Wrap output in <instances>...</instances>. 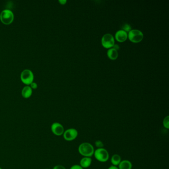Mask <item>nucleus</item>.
Listing matches in <instances>:
<instances>
[{
    "mask_svg": "<svg viewBox=\"0 0 169 169\" xmlns=\"http://www.w3.org/2000/svg\"><path fill=\"white\" fill-rule=\"evenodd\" d=\"M78 151L79 154L83 157H92L94 155V146L89 142H83L78 146Z\"/></svg>",
    "mask_w": 169,
    "mask_h": 169,
    "instance_id": "f257e3e1",
    "label": "nucleus"
},
{
    "mask_svg": "<svg viewBox=\"0 0 169 169\" xmlns=\"http://www.w3.org/2000/svg\"><path fill=\"white\" fill-rule=\"evenodd\" d=\"M95 159L101 163L107 162L109 159V153L104 148H97L94 151V155Z\"/></svg>",
    "mask_w": 169,
    "mask_h": 169,
    "instance_id": "f03ea898",
    "label": "nucleus"
},
{
    "mask_svg": "<svg viewBox=\"0 0 169 169\" xmlns=\"http://www.w3.org/2000/svg\"><path fill=\"white\" fill-rule=\"evenodd\" d=\"M14 14L11 10L5 9L0 14V20L5 25H9L14 21Z\"/></svg>",
    "mask_w": 169,
    "mask_h": 169,
    "instance_id": "7ed1b4c3",
    "label": "nucleus"
},
{
    "mask_svg": "<svg viewBox=\"0 0 169 169\" xmlns=\"http://www.w3.org/2000/svg\"><path fill=\"white\" fill-rule=\"evenodd\" d=\"M34 74L31 70L25 69L21 72L20 74V79L24 84L30 85L33 82Z\"/></svg>",
    "mask_w": 169,
    "mask_h": 169,
    "instance_id": "20e7f679",
    "label": "nucleus"
},
{
    "mask_svg": "<svg viewBox=\"0 0 169 169\" xmlns=\"http://www.w3.org/2000/svg\"><path fill=\"white\" fill-rule=\"evenodd\" d=\"M127 37L131 42L137 43L142 41L143 38V34L139 30H131L127 35Z\"/></svg>",
    "mask_w": 169,
    "mask_h": 169,
    "instance_id": "39448f33",
    "label": "nucleus"
},
{
    "mask_svg": "<svg viewBox=\"0 0 169 169\" xmlns=\"http://www.w3.org/2000/svg\"><path fill=\"white\" fill-rule=\"evenodd\" d=\"M78 132L75 128H70L64 131L63 136L65 140L72 141L78 137Z\"/></svg>",
    "mask_w": 169,
    "mask_h": 169,
    "instance_id": "423d86ee",
    "label": "nucleus"
},
{
    "mask_svg": "<svg viewBox=\"0 0 169 169\" xmlns=\"http://www.w3.org/2000/svg\"><path fill=\"white\" fill-rule=\"evenodd\" d=\"M102 46L107 49H110L115 45V39L111 34H106L103 36L101 40Z\"/></svg>",
    "mask_w": 169,
    "mask_h": 169,
    "instance_id": "0eeeda50",
    "label": "nucleus"
},
{
    "mask_svg": "<svg viewBox=\"0 0 169 169\" xmlns=\"http://www.w3.org/2000/svg\"><path fill=\"white\" fill-rule=\"evenodd\" d=\"M51 130L52 133L56 136H62L64 131V126L61 123L58 122L52 123L51 126Z\"/></svg>",
    "mask_w": 169,
    "mask_h": 169,
    "instance_id": "6e6552de",
    "label": "nucleus"
},
{
    "mask_svg": "<svg viewBox=\"0 0 169 169\" xmlns=\"http://www.w3.org/2000/svg\"><path fill=\"white\" fill-rule=\"evenodd\" d=\"M115 38L118 42H124L127 38V32L123 31L122 30H118L116 32V34H115Z\"/></svg>",
    "mask_w": 169,
    "mask_h": 169,
    "instance_id": "1a4fd4ad",
    "label": "nucleus"
},
{
    "mask_svg": "<svg viewBox=\"0 0 169 169\" xmlns=\"http://www.w3.org/2000/svg\"><path fill=\"white\" fill-rule=\"evenodd\" d=\"M92 159L91 157H83L80 160L79 165L83 169H86L90 167Z\"/></svg>",
    "mask_w": 169,
    "mask_h": 169,
    "instance_id": "9d476101",
    "label": "nucleus"
},
{
    "mask_svg": "<svg viewBox=\"0 0 169 169\" xmlns=\"http://www.w3.org/2000/svg\"><path fill=\"white\" fill-rule=\"evenodd\" d=\"M118 169H131L132 164L131 162L128 160H123L121 161L118 166Z\"/></svg>",
    "mask_w": 169,
    "mask_h": 169,
    "instance_id": "9b49d317",
    "label": "nucleus"
},
{
    "mask_svg": "<svg viewBox=\"0 0 169 169\" xmlns=\"http://www.w3.org/2000/svg\"><path fill=\"white\" fill-rule=\"evenodd\" d=\"M32 94V89L29 85L24 87L21 91V94L24 98H29L31 97Z\"/></svg>",
    "mask_w": 169,
    "mask_h": 169,
    "instance_id": "f8f14e48",
    "label": "nucleus"
},
{
    "mask_svg": "<svg viewBox=\"0 0 169 169\" xmlns=\"http://www.w3.org/2000/svg\"><path fill=\"white\" fill-rule=\"evenodd\" d=\"M121 161H122V158L121 156L117 154H113L111 158V162L112 165L117 166V167H118L119 164L121 163Z\"/></svg>",
    "mask_w": 169,
    "mask_h": 169,
    "instance_id": "ddd939ff",
    "label": "nucleus"
},
{
    "mask_svg": "<svg viewBox=\"0 0 169 169\" xmlns=\"http://www.w3.org/2000/svg\"><path fill=\"white\" fill-rule=\"evenodd\" d=\"M107 56L110 59L115 60L118 57V53L116 50L113 48H110L108 51Z\"/></svg>",
    "mask_w": 169,
    "mask_h": 169,
    "instance_id": "4468645a",
    "label": "nucleus"
},
{
    "mask_svg": "<svg viewBox=\"0 0 169 169\" xmlns=\"http://www.w3.org/2000/svg\"><path fill=\"white\" fill-rule=\"evenodd\" d=\"M163 125L164 126V127L167 129V130H169V116H167L164 118L163 121Z\"/></svg>",
    "mask_w": 169,
    "mask_h": 169,
    "instance_id": "2eb2a0df",
    "label": "nucleus"
},
{
    "mask_svg": "<svg viewBox=\"0 0 169 169\" xmlns=\"http://www.w3.org/2000/svg\"><path fill=\"white\" fill-rule=\"evenodd\" d=\"M95 145L97 148H104V143L102 141L99 140L96 141L95 142Z\"/></svg>",
    "mask_w": 169,
    "mask_h": 169,
    "instance_id": "dca6fc26",
    "label": "nucleus"
},
{
    "mask_svg": "<svg viewBox=\"0 0 169 169\" xmlns=\"http://www.w3.org/2000/svg\"><path fill=\"white\" fill-rule=\"evenodd\" d=\"M122 30L126 31V32H130L131 29V27L130 26V25L128 24H125L123 25L122 27Z\"/></svg>",
    "mask_w": 169,
    "mask_h": 169,
    "instance_id": "f3484780",
    "label": "nucleus"
},
{
    "mask_svg": "<svg viewBox=\"0 0 169 169\" xmlns=\"http://www.w3.org/2000/svg\"><path fill=\"white\" fill-rule=\"evenodd\" d=\"M30 87L32 89H36L38 87V85L36 83L33 82L31 83V84H30Z\"/></svg>",
    "mask_w": 169,
    "mask_h": 169,
    "instance_id": "a211bd4d",
    "label": "nucleus"
},
{
    "mask_svg": "<svg viewBox=\"0 0 169 169\" xmlns=\"http://www.w3.org/2000/svg\"><path fill=\"white\" fill-rule=\"evenodd\" d=\"M69 169H84L82 168L79 165L75 164L72 166V167H70Z\"/></svg>",
    "mask_w": 169,
    "mask_h": 169,
    "instance_id": "6ab92c4d",
    "label": "nucleus"
},
{
    "mask_svg": "<svg viewBox=\"0 0 169 169\" xmlns=\"http://www.w3.org/2000/svg\"><path fill=\"white\" fill-rule=\"evenodd\" d=\"M53 169H66L65 167L64 166L61 165H57L55 166L53 168Z\"/></svg>",
    "mask_w": 169,
    "mask_h": 169,
    "instance_id": "aec40b11",
    "label": "nucleus"
},
{
    "mask_svg": "<svg viewBox=\"0 0 169 169\" xmlns=\"http://www.w3.org/2000/svg\"><path fill=\"white\" fill-rule=\"evenodd\" d=\"M59 2L60 3V4L61 5H65L66 3H67V1L66 0H59Z\"/></svg>",
    "mask_w": 169,
    "mask_h": 169,
    "instance_id": "412c9836",
    "label": "nucleus"
},
{
    "mask_svg": "<svg viewBox=\"0 0 169 169\" xmlns=\"http://www.w3.org/2000/svg\"><path fill=\"white\" fill-rule=\"evenodd\" d=\"M113 48L114 49L116 50L117 51V50H118L120 49V47H119V46H118V45L117 44H115L113 46Z\"/></svg>",
    "mask_w": 169,
    "mask_h": 169,
    "instance_id": "4be33fe9",
    "label": "nucleus"
},
{
    "mask_svg": "<svg viewBox=\"0 0 169 169\" xmlns=\"http://www.w3.org/2000/svg\"><path fill=\"white\" fill-rule=\"evenodd\" d=\"M108 169H118V167L117 166H111L110 167L108 168Z\"/></svg>",
    "mask_w": 169,
    "mask_h": 169,
    "instance_id": "5701e85b",
    "label": "nucleus"
},
{
    "mask_svg": "<svg viewBox=\"0 0 169 169\" xmlns=\"http://www.w3.org/2000/svg\"><path fill=\"white\" fill-rule=\"evenodd\" d=\"M0 169H2V168H1V167H0Z\"/></svg>",
    "mask_w": 169,
    "mask_h": 169,
    "instance_id": "b1692460",
    "label": "nucleus"
},
{
    "mask_svg": "<svg viewBox=\"0 0 169 169\" xmlns=\"http://www.w3.org/2000/svg\"></svg>",
    "mask_w": 169,
    "mask_h": 169,
    "instance_id": "393cba45",
    "label": "nucleus"
}]
</instances>
